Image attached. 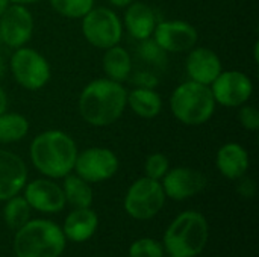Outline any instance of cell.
<instances>
[{
    "mask_svg": "<svg viewBox=\"0 0 259 257\" xmlns=\"http://www.w3.org/2000/svg\"><path fill=\"white\" fill-rule=\"evenodd\" d=\"M127 105L126 88L111 79H97L88 83L79 97V114L85 123L94 127L114 124Z\"/></svg>",
    "mask_w": 259,
    "mask_h": 257,
    "instance_id": "cell-1",
    "label": "cell"
},
{
    "mask_svg": "<svg viewBox=\"0 0 259 257\" xmlns=\"http://www.w3.org/2000/svg\"><path fill=\"white\" fill-rule=\"evenodd\" d=\"M77 158L74 139L62 130H46L36 135L30 144L33 167L44 176L61 179L70 174Z\"/></svg>",
    "mask_w": 259,
    "mask_h": 257,
    "instance_id": "cell-2",
    "label": "cell"
},
{
    "mask_svg": "<svg viewBox=\"0 0 259 257\" xmlns=\"http://www.w3.org/2000/svg\"><path fill=\"white\" fill-rule=\"evenodd\" d=\"M64 248V232L47 220L27 221L18 229L14 239L17 257H59Z\"/></svg>",
    "mask_w": 259,
    "mask_h": 257,
    "instance_id": "cell-3",
    "label": "cell"
},
{
    "mask_svg": "<svg viewBox=\"0 0 259 257\" xmlns=\"http://www.w3.org/2000/svg\"><path fill=\"white\" fill-rule=\"evenodd\" d=\"M215 105L211 86L193 80L181 83L170 98V108L175 118L187 126L208 123L214 115Z\"/></svg>",
    "mask_w": 259,
    "mask_h": 257,
    "instance_id": "cell-4",
    "label": "cell"
},
{
    "mask_svg": "<svg viewBox=\"0 0 259 257\" xmlns=\"http://www.w3.org/2000/svg\"><path fill=\"white\" fill-rule=\"evenodd\" d=\"M208 242V223L199 212L181 214L167 229L164 245L171 257H194Z\"/></svg>",
    "mask_w": 259,
    "mask_h": 257,
    "instance_id": "cell-5",
    "label": "cell"
},
{
    "mask_svg": "<svg viewBox=\"0 0 259 257\" xmlns=\"http://www.w3.org/2000/svg\"><path fill=\"white\" fill-rule=\"evenodd\" d=\"M9 68L14 80L27 91H38L47 85L52 76L47 59L33 48H15L11 56Z\"/></svg>",
    "mask_w": 259,
    "mask_h": 257,
    "instance_id": "cell-6",
    "label": "cell"
},
{
    "mask_svg": "<svg viewBox=\"0 0 259 257\" xmlns=\"http://www.w3.org/2000/svg\"><path fill=\"white\" fill-rule=\"evenodd\" d=\"M82 33L91 45L106 50L121 41L123 24L112 9L93 8L82 17Z\"/></svg>",
    "mask_w": 259,
    "mask_h": 257,
    "instance_id": "cell-7",
    "label": "cell"
},
{
    "mask_svg": "<svg viewBox=\"0 0 259 257\" xmlns=\"http://www.w3.org/2000/svg\"><path fill=\"white\" fill-rule=\"evenodd\" d=\"M164 203L165 192L159 180L143 177L129 188L124 198V209L135 220H150L162 209Z\"/></svg>",
    "mask_w": 259,
    "mask_h": 257,
    "instance_id": "cell-8",
    "label": "cell"
},
{
    "mask_svg": "<svg viewBox=\"0 0 259 257\" xmlns=\"http://www.w3.org/2000/svg\"><path fill=\"white\" fill-rule=\"evenodd\" d=\"M215 103L225 108H240L253 94V83L247 74L237 70L222 71L209 85Z\"/></svg>",
    "mask_w": 259,
    "mask_h": 257,
    "instance_id": "cell-9",
    "label": "cell"
},
{
    "mask_svg": "<svg viewBox=\"0 0 259 257\" xmlns=\"http://www.w3.org/2000/svg\"><path fill=\"white\" fill-rule=\"evenodd\" d=\"M73 170L88 183H99L111 179L117 173L118 159L109 148L91 147L77 153Z\"/></svg>",
    "mask_w": 259,
    "mask_h": 257,
    "instance_id": "cell-10",
    "label": "cell"
},
{
    "mask_svg": "<svg viewBox=\"0 0 259 257\" xmlns=\"http://www.w3.org/2000/svg\"><path fill=\"white\" fill-rule=\"evenodd\" d=\"M153 39L167 53H184L196 47L199 33L196 27L187 21L168 20L156 23Z\"/></svg>",
    "mask_w": 259,
    "mask_h": 257,
    "instance_id": "cell-11",
    "label": "cell"
},
{
    "mask_svg": "<svg viewBox=\"0 0 259 257\" xmlns=\"http://www.w3.org/2000/svg\"><path fill=\"white\" fill-rule=\"evenodd\" d=\"M33 33V17L24 5L11 3L0 17L2 42L11 48L24 47Z\"/></svg>",
    "mask_w": 259,
    "mask_h": 257,
    "instance_id": "cell-12",
    "label": "cell"
},
{
    "mask_svg": "<svg viewBox=\"0 0 259 257\" xmlns=\"http://www.w3.org/2000/svg\"><path fill=\"white\" fill-rule=\"evenodd\" d=\"M162 179V189L165 195H168L173 200H185L194 197L199 192H202L206 186L205 174L187 167L168 170Z\"/></svg>",
    "mask_w": 259,
    "mask_h": 257,
    "instance_id": "cell-13",
    "label": "cell"
},
{
    "mask_svg": "<svg viewBox=\"0 0 259 257\" xmlns=\"http://www.w3.org/2000/svg\"><path fill=\"white\" fill-rule=\"evenodd\" d=\"M27 182V168L24 161L6 150H0V201L17 195Z\"/></svg>",
    "mask_w": 259,
    "mask_h": 257,
    "instance_id": "cell-14",
    "label": "cell"
},
{
    "mask_svg": "<svg viewBox=\"0 0 259 257\" xmlns=\"http://www.w3.org/2000/svg\"><path fill=\"white\" fill-rule=\"evenodd\" d=\"M24 198L30 208L46 214L59 212L65 206L64 191L56 183L47 179L30 182L24 188Z\"/></svg>",
    "mask_w": 259,
    "mask_h": 257,
    "instance_id": "cell-15",
    "label": "cell"
},
{
    "mask_svg": "<svg viewBox=\"0 0 259 257\" xmlns=\"http://www.w3.org/2000/svg\"><path fill=\"white\" fill-rule=\"evenodd\" d=\"M185 67H187L190 80L202 83V85H208V86L223 71L219 55L206 47L191 48L188 53Z\"/></svg>",
    "mask_w": 259,
    "mask_h": 257,
    "instance_id": "cell-16",
    "label": "cell"
},
{
    "mask_svg": "<svg viewBox=\"0 0 259 257\" xmlns=\"http://www.w3.org/2000/svg\"><path fill=\"white\" fill-rule=\"evenodd\" d=\"M215 164L225 177L238 180L240 177L246 176L249 170V155L243 145L237 142H228L217 151Z\"/></svg>",
    "mask_w": 259,
    "mask_h": 257,
    "instance_id": "cell-17",
    "label": "cell"
},
{
    "mask_svg": "<svg viewBox=\"0 0 259 257\" xmlns=\"http://www.w3.org/2000/svg\"><path fill=\"white\" fill-rule=\"evenodd\" d=\"M124 26L129 35L138 41L147 39L153 35L156 26V17L153 9L143 2H132L126 6Z\"/></svg>",
    "mask_w": 259,
    "mask_h": 257,
    "instance_id": "cell-18",
    "label": "cell"
},
{
    "mask_svg": "<svg viewBox=\"0 0 259 257\" xmlns=\"http://www.w3.org/2000/svg\"><path fill=\"white\" fill-rule=\"evenodd\" d=\"M99 224V218L96 215L94 211H91L90 208H80L73 211L64 224V235L74 241V242H83L87 239H90Z\"/></svg>",
    "mask_w": 259,
    "mask_h": 257,
    "instance_id": "cell-19",
    "label": "cell"
},
{
    "mask_svg": "<svg viewBox=\"0 0 259 257\" xmlns=\"http://www.w3.org/2000/svg\"><path fill=\"white\" fill-rule=\"evenodd\" d=\"M102 64L108 79L114 82L121 83L127 80L129 76L132 74V58L129 52L120 47L118 44L105 50Z\"/></svg>",
    "mask_w": 259,
    "mask_h": 257,
    "instance_id": "cell-20",
    "label": "cell"
},
{
    "mask_svg": "<svg viewBox=\"0 0 259 257\" xmlns=\"http://www.w3.org/2000/svg\"><path fill=\"white\" fill-rule=\"evenodd\" d=\"M127 105L135 115L146 120L158 117L162 109L161 95L152 88H135L127 92Z\"/></svg>",
    "mask_w": 259,
    "mask_h": 257,
    "instance_id": "cell-21",
    "label": "cell"
},
{
    "mask_svg": "<svg viewBox=\"0 0 259 257\" xmlns=\"http://www.w3.org/2000/svg\"><path fill=\"white\" fill-rule=\"evenodd\" d=\"M64 195L65 201H68L76 209L80 208H90L93 203V191L90 188V183L83 180L82 177L76 176H65L64 180Z\"/></svg>",
    "mask_w": 259,
    "mask_h": 257,
    "instance_id": "cell-22",
    "label": "cell"
},
{
    "mask_svg": "<svg viewBox=\"0 0 259 257\" xmlns=\"http://www.w3.org/2000/svg\"><path fill=\"white\" fill-rule=\"evenodd\" d=\"M29 133V121L26 117L12 112L0 114V142H18Z\"/></svg>",
    "mask_w": 259,
    "mask_h": 257,
    "instance_id": "cell-23",
    "label": "cell"
},
{
    "mask_svg": "<svg viewBox=\"0 0 259 257\" xmlns=\"http://www.w3.org/2000/svg\"><path fill=\"white\" fill-rule=\"evenodd\" d=\"M6 201L8 203L3 209L5 221L11 229H20L21 226H24L29 221L30 206L24 197H18V195H14L12 198H9Z\"/></svg>",
    "mask_w": 259,
    "mask_h": 257,
    "instance_id": "cell-24",
    "label": "cell"
},
{
    "mask_svg": "<svg viewBox=\"0 0 259 257\" xmlns=\"http://www.w3.org/2000/svg\"><path fill=\"white\" fill-rule=\"evenodd\" d=\"M52 8L65 18H82L93 8L94 0H50Z\"/></svg>",
    "mask_w": 259,
    "mask_h": 257,
    "instance_id": "cell-25",
    "label": "cell"
},
{
    "mask_svg": "<svg viewBox=\"0 0 259 257\" xmlns=\"http://www.w3.org/2000/svg\"><path fill=\"white\" fill-rule=\"evenodd\" d=\"M138 55L149 64H152L153 67L162 68L167 62V52H164L156 42L155 39H143L141 45L138 48Z\"/></svg>",
    "mask_w": 259,
    "mask_h": 257,
    "instance_id": "cell-26",
    "label": "cell"
},
{
    "mask_svg": "<svg viewBox=\"0 0 259 257\" xmlns=\"http://www.w3.org/2000/svg\"><path fill=\"white\" fill-rule=\"evenodd\" d=\"M170 168L168 158L162 153H153L146 159L144 164V173L146 177L153 180H161Z\"/></svg>",
    "mask_w": 259,
    "mask_h": 257,
    "instance_id": "cell-27",
    "label": "cell"
},
{
    "mask_svg": "<svg viewBox=\"0 0 259 257\" xmlns=\"http://www.w3.org/2000/svg\"><path fill=\"white\" fill-rule=\"evenodd\" d=\"M131 257H162V247L155 239H138L129 248Z\"/></svg>",
    "mask_w": 259,
    "mask_h": 257,
    "instance_id": "cell-28",
    "label": "cell"
},
{
    "mask_svg": "<svg viewBox=\"0 0 259 257\" xmlns=\"http://www.w3.org/2000/svg\"><path fill=\"white\" fill-rule=\"evenodd\" d=\"M238 120L240 124L250 132H256L259 129V112L258 109L252 105H243L240 106V112H238Z\"/></svg>",
    "mask_w": 259,
    "mask_h": 257,
    "instance_id": "cell-29",
    "label": "cell"
},
{
    "mask_svg": "<svg viewBox=\"0 0 259 257\" xmlns=\"http://www.w3.org/2000/svg\"><path fill=\"white\" fill-rule=\"evenodd\" d=\"M134 82L140 88H152L153 89V86L158 85L159 79L155 74L149 73V71H137L135 73V77H134Z\"/></svg>",
    "mask_w": 259,
    "mask_h": 257,
    "instance_id": "cell-30",
    "label": "cell"
},
{
    "mask_svg": "<svg viewBox=\"0 0 259 257\" xmlns=\"http://www.w3.org/2000/svg\"><path fill=\"white\" fill-rule=\"evenodd\" d=\"M241 179V182L238 183V192L243 195V197H247V198H250V197H253L255 195V192H256V186H255V182L252 180V179H249V177H240Z\"/></svg>",
    "mask_w": 259,
    "mask_h": 257,
    "instance_id": "cell-31",
    "label": "cell"
},
{
    "mask_svg": "<svg viewBox=\"0 0 259 257\" xmlns=\"http://www.w3.org/2000/svg\"><path fill=\"white\" fill-rule=\"evenodd\" d=\"M6 108H8V97L6 92L0 88V114L6 112Z\"/></svg>",
    "mask_w": 259,
    "mask_h": 257,
    "instance_id": "cell-32",
    "label": "cell"
},
{
    "mask_svg": "<svg viewBox=\"0 0 259 257\" xmlns=\"http://www.w3.org/2000/svg\"><path fill=\"white\" fill-rule=\"evenodd\" d=\"M132 2H135V0H109V3H112L114 6H118V8H126Z\"/></svg>",
    "mask_w": 259,
    "mask_h": 257,
    "instance_id": "cell-33",
    "label": "cell"
},
{
    "mask_svg": "<svg viewBox=\"0 0 259 257\" xmlns=\"http://www.w3.org/2000/svg\"><path fill=\"white\" fill-rule=\"evenodd\" d=\"M41 0H9V3H14V5H32V3H38Z\"/></svg>",
    "mask_w": 259,
    "mask_h": 257,
    "instance_id": "cell-34",
    "label": "cell"
},
{
    "mask_svg": "<svg viewBox=\"0 0 259 257\" xmlns=\"http://www.w3.org/2000/svg\"><path fill=\"white\" fill-rule=\"evenodd\" d=\"M9 0H0V17L3 15V12L6 11V8L9 6Z\"/></svg>",
    "mask_w": 259,
    "mask_h": 257,
    "instance_id": "cell-35",
    "label": "cell"
},
{
    "mask_svg": "<svg viewBox=\"0 0 259 257\" xmlns=\"http://www.w3.org/2000/svg\"><path fill=\"white\" fill-rule=\"evenodd\" d=\"M5 74V64H3V61L0 59V77Z\"/></svg>",
    "mask_w": 259,
    "mask_h": 257,
    "instance_id": "cell-36",
    "label": "cell"
},
{
    "mask_svg": "<svg viewBox=\"0 0 259 257\" xmlns=\"http://www.w3.org/2000/svg\"><path fill=\"white\" fill-rule=\"evenodd\" d=\"M2 44H3V42H2V35H0V45H2Z\"/></svg>",
    "mask_w": 259,
    "mask_h": 257,
    "instance_id": "cell-37",
    "label": "cell"
}]
</instances>
